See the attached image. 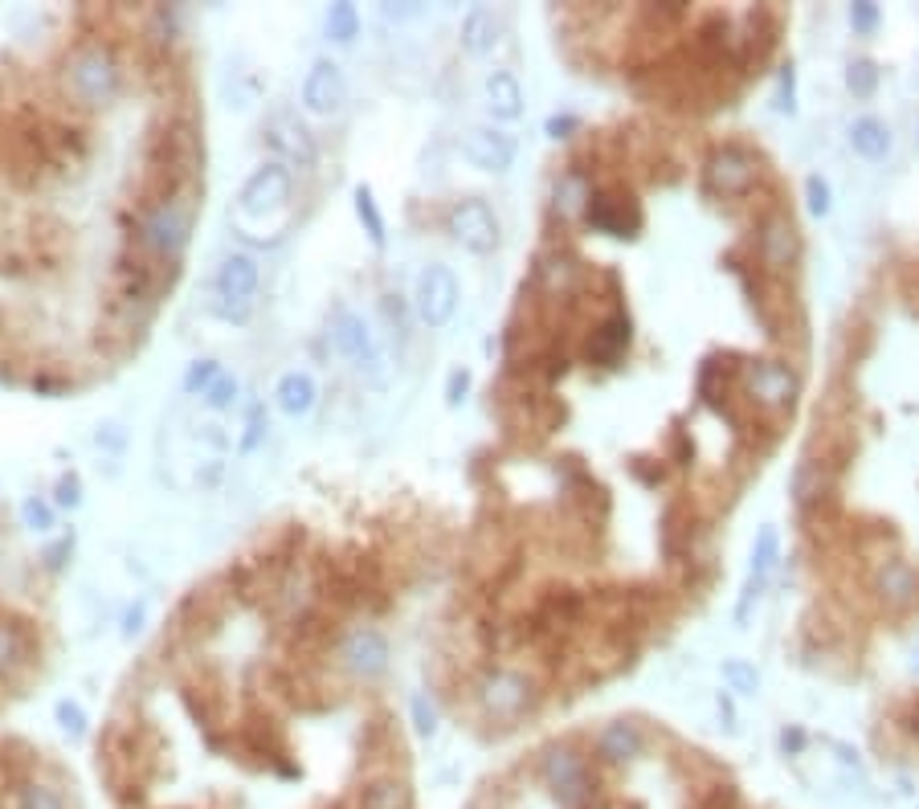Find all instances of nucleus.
<instances>
[{"mask_svg": "<svg viewBox=\"0 0 919 809\" xmlns=\"http://www.w3.org/2000/svg\"><path fill=\"white\" fill-rule=\"evenodd\" d=\"M290 217H295V172L278 160L258 164L229 209V225L253 246H278L290 229Z\"/></svg>", "mask_w": 919, "mask_h": 809, "instance_id": "1", "label": "nucleus"}, {"mask_svg": "<svg viewBox=\"0 0 919 809\" xmlns=\"http://www.w3.org/2000/svg\"><path fill=\"white\" fill-rule=\"evenodd\" d=\"M193 225H197V192L184 188L160 201H144L135 217V241L156 262H181L184 250L193 246Z\"/></svg>", "mask_w": 919, "mask_h": 809, "instance_id": "2", "label": "nucleus"}, {"mask_svg": "<svg viewBox=\"0 0 919 809\" xmlns=\"http://www.w3.org/2000/svg\"><path fill=\"white\" fill-rule=\"evenodd\" d=\"M62 90L86 111H102L123 95V66L102 41H83L62 62Z\"/></svg>", "mask_w": 919, "mask_h": 809, "instance_id": "3", "label": "nucleus"}, {"mask_svg": "<svg viewBox=\"0 0 919 809\" xmlns=\"http://www.w3.org/2000/svg\"><path fill=\"white\" fill-rule=\"evenodd\" d=\"M327 339H332L335 356L351 364V372L372 388H388V360L376 332L368 327V320L351 307H335L332 323H327Z\"/></svg>", "mask_w": 919, "mask_h": 809, "instance_id": "4", "label": "nucleus"}, {"mask_svg": "<svg viewBox=\"0 0 919 809\" xmlns=\"http://www.w3.org/2000/svg\"><path fill=\"white\" fill-rule=\"evenodd\" d=\"M258 287H262V266L258 258L246 250L229 253L218 266V278H213V295H218V311L225 320L246 323L253 315V299H258Z\"/></svg>", "mask_w": 919, "mask_h": 809, "instance_id": "5", "label": "nucleus"}, {"mask_svg": "<svg viewBox=\"0 0 919 809\" xmlns=\"http://www.w3.org/2000/svg\"><path fill=\"white\" fill-rule=\"evenodd\" d=\"M458 299H462V290H458V278H454L450 266L430 262V266L418 270V283H413V315H418L421 327L442 332V327L458 315Z\"/></svg>", "mask_w": 919, "mask_h": 809, "instance_id": "6", "label": "nucleus"}, {"mask_svg": "<svg viewBox=\"0 0 919 809\" xmlns=\"http://www.w3.org/2000/svg\"><path fill=\"white\" fill-rule=\"evenodd\" d=\"M539 776H544L548 793L564 809L585 806L588 789H593V776H588L585 757H581L572 744H551L548 752H544V760H539Z\"/></svg>", "mask_w": 919, "mask_h": 809, "instance_id": "7", "label": "nucleus"}, {"mask_svg": "<svg viewBox=\"0 0 919 809\" xmlns=\"http://www.w3.org/2000/svg\"><path fill=\"white\" fill-rule=\"evenodd\" d=\"M479 704L490 720L516 724L519 715L535 704V679L523 671H511V667H499L479 683Z\"/></svg>", "mask_w": 919, "mask_h": 809, "instance_id": "8", "label": "nucleus"}, {"mask_svg": "<svg viewBox=\"0 0 919 809\" xmlns=\"http://www.w3.org/2000/svg\"><path fill=\"white\" fill-rule=\"evenodd\" d=\"M388 662H393V650H388V638L372 625H356L339 638V667L356 679V683H376L388 674Z\"/></svg>", "mask_w": 919, "mask_h": 809, "instance_id": "9", "label": "nucleus"}, {"mask_svg": "<svg viewBox=\"0 0 919 809\" xmlns=\"http://www.w3.org/2000/svg\"><path fill=\"white\" fill-rule=\"evenodd\" d=\"M348 102V78H344V66L332 62V58H315L299 83V107L307 115L315 119H332L344 111Z\"/></svg>", "mask_w": 919, "mask_h": 809, "instance_id": "10", "label": "nucleus"}, {"mask_svg": "<svg viewBox=\"0 0 919 809\" xmlns=\"http://www.w3.org/2000/svg\"><path fill=\"white\" fill-rule=\"evenodd\" d=\"M262 139H266V148L274 152V160L286 164L290 172L295 169L311 172L319 164L315 139H311V132L299 123V115H290V111H274V115L266 119V127H262Z\"/></svg>", "mask_w": 919, "mask_h": 809, "instance_id": "11", "label": "nucleus"}, {"mask_svg": "<svg viewBox=\"0 0 919 809\" xmlns=\"http://www.w3.org/2000/svg\"><path fill=\"white\" fill-rule=\"evenodd\" d=\"M446 225H450L454 241H458V246H467L470 253H495L499 250V241H502L499 217H495V209H490L483 197L454 201Z\"/></svg>", "mask_w": 919, "mask_h": 809, "instance_id": "12", "label": "nucleus"}, {"mask_svg": "<svg viewBox=\"0 0 919 809\" xmlns=\"http://www.w3.org/2000/svg\"><path fill=\"white\" fill-rule=\"evenodd\" d=\"M753 185H756V160L744 148L728 144V148L711 152V160H707V188L716 197H748Z\"/></svg>", "mask_w": 919, "mask_h": 809, "instance_id": "13", "label": "nucleus"}, {"mask_svg": "<svg viewBox=\"0 0 919 809\" xmlns=\"http://www.w3.org/2000/svg\"><path fill=\"white\" fill-rule=\"evenodd\" d=\"M744 385H748V393H753L756 401L769 404V409H785L802 393L797 372L777 364V360H753V364H744Z\"/></svg>", "mask_w": 919, "mask_h": 809, "instance_id": "14", "label": "nucleus"}, {"mask_svg": "<svg viewBox=\"0 0 919 809\" xmlns=\"http://www.w3.org/2000/svg\"><path fill=\"white\" fill-rule=\"evenodd\" d=\"M462 160L479 172H507L516 164V135L499 132V127H470L462 135Z\"/></svg>", "mask_w": 919, "mask_h": 809, "instance_id": "15", "label": "nucleus"}, {"mask_svg": "<svg viewBox=\"0 0 919 809\" xmlns=\"http://www.w3.org/2000/svg\"><path fill=\"white\" fill-rule=\"evenodd\" d=\"M585 217L593 229H601L609 237H637V229H642V209H637L634 197H621V192H593Z\"/></svg>", "mask_w": 919, "mask_h": 809, "instance_id": "16", "label": "nucleus"}, {"mask_svg": "<svg viewBox=\"0 0 919 809\" xmlns=\"http://www.w3.org/2000/svg\"><path fill=\"white\" fill-rule=\"evenodd\" d=\"M802 253V237L788 213H769L760 221V262L769 270H788Z\"/></svg>", "mask_w": 919, "mask_h": 809, "instance_id": "17", "label": "nucleus"}, {"mask_svg": "<svg viewBox=\"0 0 919 809\" xmlns=\"http://www.w3.org/2000/svg\"><path fill=\"white\" fill-rule=\"evenodd\" d=\"M630 339H634L630 315H625V311H613V315H605L601 327L593 332V339H588L585 356L593 360V364H601V369H618V360L625 356Z\"/></svg>", "mask_w": 919, "mask_h": 809, "instance_id": "18", "label": "nucleus"}, {"mask_svg": "<svg viewBox=\"0 0 919 809\" xmlns=\"http://www.w3.org/2000/svg\"><path fill=\"white\" fill-rule=\"evenodd\" d=\"M502 21L490 4H474L462 17V29H458V46L470 53V58H486V53L499 46Z\"/></svg>", "mask_w": 919, "mask_h": 809, "instance_id": "19", "label": "nucleus"}, {"mask_svg": "<svg viewBox=\"0 0 919 809\" xmlns=\"http://www.w3.org/2000/svg\"><path fill=\"white\" fill-rule=\"evenodd\" d=\"M834 478H837L834 466H825L821 458H805L802 466L793 471V503L802 507V511H814V507L825 503L834 495Z\"/></svg>", "mask_w": 919, "mask_h": 809, "instance_id": "20", "label": "nucleus"}, {"mask_svg": "<svg viewBox=\"0 0 919 809\" xmlns=\"http://www.w3.org/2000/svg\"><path fill=\"white\" fill-rule=\"evenodd\" d=\"M483 95H486V111L495 119H519L523 115V86L511 70H486L483 78Z\"/></svg>", "mask_w": 919, "mask_h": 809, "instance_id": "21", "label": "nucleus"}, {"mask_svg": "<svg viewBox=\"0 0 919 809\" xmlns=\"http://www.w3.org/2000/svg\"><path fill=\"white\" fill-rule=\"evenodd\" d=\"M874 589H879V597H883L886 606L907 609L919 597V573L907 560H886L883 569H879V576H874Z\"/></svg>", "mask_w": 919, "mask_h": 809, "instance_id": "22", "label": "nucleus"}, {"mask_svg": "<svg viewBox=\"0 0 919 809\" xmlns=\"http://www.w3.org/2000/svg\"><path fill=\"white\" fill-rule=\"evenodd\" d=\"M274 401L283 409L286 418H307L319 401V385L311 372H283L278 385H274Z\"/></svg>", "mask_w": 919, "mask_h": 809, "instance_id": "23", "label": "nucleus"}, {"mask_svg": "<svg viewBox=\"0 0 919 809\" xmlns=\"http://www.w3.org/2000/svg\"><path fill=\"white\" fill-rule=\"evenodd\" d=\"M551 204H556L560 217H585L588 204H593V181L581 169L560 172V181L551 188Z\"/></svg>", "mask_w": 919, "mask_h": 809, "instance_id": "24", "label": "nucleus"}, {"mask_svg": "<svg viewBox=\"0 0 919 809\" xmlns=\"http://www.w3.org/2000/svg\"><path fill=\"white\" fill-rule=\"evenodd\" d=\"M597 752H601L609 764H630V760L642 757V732L630 720H613V724L601 727L597 736Z\"/></svg>", "mask_w": 919, "mask_h": 809, "instance_id": "25", "label": "nucleus"}, {"mask_svg": "<svg viewBox=\"0 0 919 809\" xmlns=\"http://www.w3.org/2000/svg\"><path fill=\"white\" fill-rule=\"evenodd\" d=\"M29 662V634L13 618H0V679L17 674Z\"/></svg>", "mask_w": 919, "mask_h": 809, "instance_id": "26", "label": "nucleus"}, {"mask_svg": "<svg viewBox=\"0 0 919 809\" xmlns=\"http://www.w3.org/2000/svg\"><path fill=\"white\" fill-rule=\"evenodd\" d=\"M351 209H356V221L364 225L368 241H372L376 250H385L388 225H385V213H381L376 197H372V188H368V185H356V188H351Z\"/></svg>", "mask_w": 919, "mask_h": 809, "instance_id": "27", "label": "nucleus"}, {"mask_svg": "<svg viewBox=\"0 0 919 809\" xmlns=\"http://www.w3.org/2000/svg\"><path fill=\"white\" fill-rule=\"evenodd\" d=\"M409 806H413L409 785L397 781V776H376L360 793V809H409Z\"/></svg>", "mask_w": 919, "mask_h": 809, "instance_id": "28", "label": "nucleus"}, {"mask_svg": "<svg viewBox=\"0 0 919 809\" xmlns=\"http://www.w3.org/2000/svg\"><path fill=\"white\" fill-rule=\"evenodd\" d=\"M360 9L356 4H348V0H339V4H327V13H323V37L327 41H335V46H351L356 37H360Z\"/></svg>", "mask_w": 919, "mask_h": 809, "instance_id": "29", "label": "nucleus"}, {"mask_svg": "<svg viewBox=\"0 0 919 809\" xmlns=\"http://www.w3.org/2000/svg\"><path fill=\"white\" fill-rule=\"evenodd\" d=\"M850 148L867 160H883L891 152V132H886L879 119H858L850 127Z\"/></svg>", "mask_w": 919, "mask_h": 809, "instance_id": "30", "label": "nucleus"}, {"mask_svg": "<svg viewBox=\"0 0 919 809\" xmlns=\"http://www.w3.org/2000/svg\"><path fill=\"white\" fill-rule=\"evenodd\" d=\"M221 376V360H213V356H201V360H193L188 364V372H184L181 381V393L184 397H204L209 388H213V381Z\"/></svg>", "mask_w": 919, "mask_h": 809, "instance_id": "31", "label": "nucleus"}, {"mask_svg": "<svg viewBox=\"0 0 919 809\" xmlns=\"http://www.w3.org/2000/svg\"><path fill=\"white\" fill-rule=\"evenodd\" d=\"M237 397H241L237 376H234V372H221L218 381H213V388L204 393L201 401H204V409H213V413H229V409L237 404Z\"/></svg>", "mask_w": 919, "mask_h": 809, "instance_id": "32", "label": "nucleus"}, {"mask_svg": "<svg viewBox=\"0 0 919 809\" xmlns=\"http://www.w3.org/2000/svg\"><path fill=\"white\" fill-rule=\"evenodd\" d=\"M723 683H728L735 695L760 692V674H756V667L753 662H744V658H728V662H723Z\"/></svg>", "mask_w": 919, "mask_h": 809, "instance_id": "33", "label": "nucleus"}, {"mask_svg": "<svg viewBox=\"0 0 919 809\" xmlns=\"http://www.w3.org/2000/svg\"><path fill=\"white\" fill-rule=\"evenodd\" d=\"M17 809H66L62 793L46 785V781H29L25 789L17 793Z\"/></svg>", "mask_w": 919, "mask_h": 809, "instance_id": "34", "label": "nucleus"}, {"mask_svg": "<svg viewBox=\"0 0 919 809\" xmlns=\"http://www.w3.org/2000/svg\"><path fill=\"white\" fill-rule=\"evenodd\" d=\"M266 404H250V418H246V434L237 438V455H253L262 441H266Z\"/></svg>", "mask_w": 919, "mask_h": 809, "instance_id": "35", "label": "nucleus"}, {"mask_svg": "<svg viewBox=\"0 0 919 809\" xmlns=\"http://www.w3.org/2000/svg\"><path fill=\"white\" fill-rule=\"evenodd\" d=\"M409 715H413L418 736H434V732H437V704L425 692H418L413 699H409Z\"/></svg>", "mask_w": 919, "mask_h": 809, "instance_id": "36", "label": "nucleus"}, {"mask_svg": "<svg viewBox=\"0 0 919 809\" xmlns=\"http://www.w3.org/2000/svg\"><path fill=\"white\" fill-rule=\"evenodd\" d=\"M846 86H850L858 99H870V95H874V86H879V66L867 62V58H862V62H854V66L846 70Z\"/></svg>", "mask_w": 919, "mask_h": 809, "instance_id": "37", "label": "nucleus"}, {"mask_svg": "<svg viewBox=\"0 0 919 809\" xmlns=\"http://www.w3.org/2000/svg\"><path fill=\"white\" fill-rule=\"evenodd\" d=\"M772 564H777V527H760L756 548H753V573L769 576Z\"/></svg>", "mask_w": 919, "mask_h": 809, "instance_id": "38", "label": "nucleus"}, {"mask_svg": "<svg viewBox=\"0 0 919 809\" xmlns=\"http://www.w3.org/2000/svg\"><path fill=\"white\" fill-rule=\"evenodd\" d=\"M21 520H25V527H34V532H50L53 507L41 503V499H25V503H21Z\"/></svg>", "mask_w": 919, "mask_h": 809, "instance_id": "39", "label": "nucleus"}, {"mask_svg": "<svg viewBox=\"0 0 919 809\" xmlns=\"http://www.w3.org/2000/svg\"><path fill=\"white\" fill-rule=\"evenodd\" d=\"M53 715H58V724L66 727L70 736H86V711L74 704V699H58V708H53Z\"/></svg>", "mask_w": 919, "mask_h": 809, "instance_id": "40", "label": "nucleus"}, {"mask_svg": "<svg viewBox=\"0 0 919 809\" xmlns=\"http://www.w3.org/2000/svg\"><path fill=\"white\" fill-rule=\"evenodd\" d=\"M53 503L74 511V507L83 503V478H78V474H62V478H58V490H53Z\"/></svg>", "mask_w": 919, "mask_h": 809, "instance_id": "41", "label": "nucleus"}, {"mask_svg": "<svg viewBox=\"0 0 919 809\" xmlns=\"http://www.w3.org/2000/svg\"><path fill=\"white\" fill-rule=\"evenodd\" d=\"M95 446L99 450H111V455H123V446H127V430L119 422H107L95 430Z\"/></svg>", "mask_w": 919, "mask_h": 809, "instance_id": "42", "label": "nucleus"}, {"mask_svg": "<svg viewBox=\"0 0 919 809\" xmlns=\"http://www.w3.org/2000/svg\"><path fill=\"white\" fill-rule=\"evenodd\" d=\"M805 192H809V213H814V217H825V213H830V185H825L821 176H809V181H805Z\"/></svg>", "mask_w": 919, "mask_h": 809, "instance_id": "43", "label": "nucleus"}, {"mask_svg": "<svg viewBox=\"0 0 919 809\" xmlns=\"http://www.w3.org/2000/svg\"><path fill=\"white\" fill-rule=\"evenodd\" d=\"M850 25L858 29V34H870V29L879 25V4H870V0L850 4Z\"/></svg>", "mask_w": 919, "mask_h": 809, "instance_id": "44", "label": "nucleus"}, {"mask_svg": "<svg viewBox=\"0 0 919 809\" xmlns=\"http://www.w3.org/2000/svg\"><path fill=\"white\" fill-rule=\"evenodd\" d=\"M381 17L393 25H409V21L425 17V4H381Z\"/></svg>", "mask_w": 919, "mask_h": 809, "instance_id": "45", "label": "nucleus"}, {"mask_svg": "<svg viewBox=\"0 0 919 809\" xmlns=\"http://www.w3.org/2000/svg\"><path fill=\"white\" fill-rule=\"evenodd\" d=\"M144 625H148V601H135V606L123 613V638L144 634Z\"/></svg>", "mask_w": 919, "mask_h": 809, "instance_id": "46", "label": "nucleus"}, {"mask_svg": "<svg viewBox=\"0 0 919 809\" xmlns=\"http://www.w3.org/2000/svg\"><path fill=\"white\" fill-rule=\"evenodd\" d=\"M765 581L769 576H748V585H744V597H740V609H735V622H748V609H753V601L760 597V589H765Z\"/></svg>", "mask_w": 919, "mask_h": 809, "instance_id": "47", "label": "nucleus"}, {"mask_svg": "<svg viewBox=\"0 0 919 809\" xmlns=\"http://www.w3.org/2000/svg\"><path fill=\"white\" fill-rule=\"evenodd\" d=\"M467 393H470V372H450V385H446V401L450 404H462L467 401Z\"/></svg>", "mask_w": 919, "mask_h": 809, "instance_id": "48", "label": "nucleus"}, {"mask_svg": "<svg viewBox=\"0 0 919 809\" xmlns=\"http://www.w3.org/2000/svg\"><path fill=\"white\" fill-rule=\"evenodd\" d=\"M70 552H74V536H62V539H58V544L50 548V552H46V564H50V569H62Z\"/></svg>", "mask_w": 919, "mask_h": 809, "instance_id": "49", "label": "nucleus"}, {"mask_svg": "<svg viewBox=\"0 0 919 809\" xmlns=\"http://www.w3.org/2000/svg\"><path fill=\"white\" fill-rule=\"evenodd\" d=\"M793 78H797L793 66L781 70V95H777V107H781V111H793Z\"/></svg>", "mask_w": 919, "mask_h": 809, "instance_id": "50", "label": "nucleus"}, {"mask_svg": "<svg viewBox=\"0 0 919 809\" xmlns=\"http://www.w3.org/2000/svg\"><path fill=\"white\" fill-rule=\"evenodd\" d=\"M569 132H576V115H551V119H548V135L564 139Z\"/></svg>", "mask_w": 919, "mask_h": 809, "instance_id": "51", "label": "nucleus"}, {"mask_svg": "<svg viewBox=\"0 0 919 809\" xmlns=\"http://www.w3.org/2000/svg\"><path fill=\"white\" fill-rule=\"evenodd\" d=\"M781 744H785V748H793V752H797V748H802V744H805V736H802V732H797V727H793V732H788V727H785V736H781Z\"/></svg>", "mask_w": 919, "mask_h": 809, "instance_id": "52", "label": "nucleus"}]
</instances>
